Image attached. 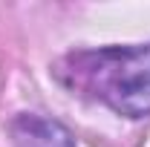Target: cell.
I'll return each mask as SVG.
<instances>
[{"instance_id": "1", "label": "cell", "mask_w": 150, "mask_h": 147, "mask_svg": "<svg viewBox=\"0 0 150 147\" xmlns=\"http://www.w3.org/2000/svg\"><path fill=\"white\" fill-rule=\"evenodd\" d=\"M55 75L67 90L101 101L118 115H150V43L72 52L55 64Z\"/></svg>"}, {"instance_id": "2", "label": "cell", "mask_w": 150, "mask_h": 147, "mask_svg": "<svg viewBox=\"0 0 150 147\" xmlns=\"http://www.w3.org/2000/svg\"><path fill=\"white\" fill-rule=\"evenodd\" d=\"M12 147H75L69 130L55 118L38 115V112H20L9 124Z\"/></svg>"}]
</instances>
